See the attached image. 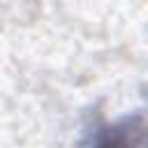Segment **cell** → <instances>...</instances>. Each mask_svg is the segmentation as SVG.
Here are the masks:
<instances>
[{
  "label": "cell",
  "instance_id": "cell-1",
  "mask_svg": "<svg viewBox=\"0 0 148 148\" xmlns=\"http://www.w3.org/2000/svg\"><path fill=\"white\" fill-rule=\"evenodd\" d=\"M79 148H143V116H123L116 123H97Z\"/></svg>",
  "mask_w": 148,
  "mask_h": 148
}]
</instances>
